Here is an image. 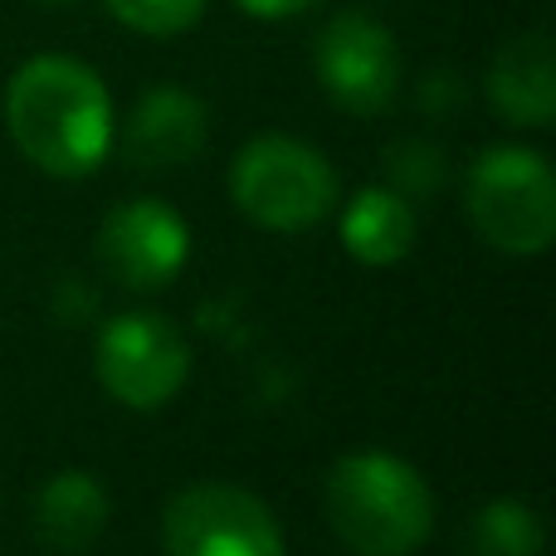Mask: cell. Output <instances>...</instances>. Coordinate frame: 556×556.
<instances>
[{"mask_svg": "<svg viewBox=\"0 0 556 556\" xmlns=\"http://www.w3.org/2000/svg\"><path fill=\"white\" fill-rule=\"evenodd\" d=\"M5 132L29 166L78 181L113 147V98L88 64L35 54L5 84Z\"/></svg>", "mask_w": 556, "mask_h": 556, "instance_id": "1", "label": "cell"}, {"mask_svg": "<svg viewBox=\"0 0 556 556\" xmlns=\"http://www.w3.org/2000/svg\"><path fill=\"white\" fill-rule=\"evenodd\" d=\"M323 513L352 556H410L434 532V493L405 459L356 450L332 464Z\"/></svg>", "mask_w": 556, "mask_h": 556, "instance_id": "2", "label": "cell"}, {"mask_svg": "<svg viewBox=\"0 0 556 556\" xmlns=\"http://www.w3.org/2000/svg\"><path fill=\"white\" fill-rule=\"evenodd\" d=\"M230 201L278 235L313 230L337 205V172L317 147L283 132L244 142L230 162Z\"/></svg>", "mask_w": 556, "mask_h": 556, "instance_id": "3", "label": "cell"}, {"mask_svg": "<svg viewBox=\"0 0 556 556\" xmlns=\"http://www.w3.org/2000/svg\"><path fill=\"white\" fill-rule=\"evenodd\" d=\"M469 220L493 250L532 260L556 240V181L547 156L528 147H493L464 181Z\"/></svg>", "mask_w": 556, "mask_h": 556, "instance_id": "4", "label": "cell"}, {"mask_svg": "<svg viewBox=\"0 0 556 556\" xmlns=\"http://www.w3.org/2000/svg\"><path fill=\"white\" fill-rule=\"evenodd\" d=\"M166 556H288L264 498L240 483H191L166 503Z\"/></svg>", "mask_w": 556, "mask_h": 556, "instance_id": "5", "label": "cell"}, {"mask_svg": "<svg viewBox=\"0 0 556 556\" xmlns=\"http://www.w3.org/2000/svg\"><path fill=\"white\" fill-rule=\"evenodd\" d=\"M191 376V346L162 313H123L98 337V381L127 410H156Z\"/></svg>", "mask_w": 556, "mask_h": 556, "instance_id": "6", "label": "cell"}, {"mask_svg": "<svg viewBox=\"0 0 556 556\" xmlns=\"http://www.w3.org/2000/svg\"><path fill=\"white\" fill-rule=\"evenodd\" d=\"M313 68L327 98L356 117L386 113L401 88V49H395L391 29L362 10H342L327 20L313 45Z\"/></svg>", "mask_w": 556, "mask_h": 556, "instance_id": "7", "label": "cell"}, {"mask_svg": "<svg viewBox=\"0 0 556 556\" xmlns=\"http://www.w3.org/2000/svg\"><path fill=\"white\" fill-rule=\"evenodd\" d=\"M191 254V230L166 201H123L98 230V260L113 274V283L132 288V293H152L166 288L186 269Z\"/></svg>", "mask_w": 556, "mask_h": 556, "instance_id": "8", "label": "cell"}, {"mask_svg": "<svg viewBox=\"0 0 556 556\" xmlns=\"http://www.w3.org/2000/svg\"><path fill=\"white\" fill-rule=\"evenodd\" d=\"M205 132H211V113L205 103L181 84H156L137 98L132 117H127V162L142 172H166V166H186L201 156Z\"/></svg>", "mask_w": 556, "mask_h": 556, "instance_id": "9", "label": "cell"}, {"mask_svg": "<svg viewBox=\"0 0 556 556\" xmlns=\"http://www.w3.org/2000/svg\"><path fill=\"white\" fill-rule=\"evenodd\" d=\"M489 103L518 127H547L556 117V59L547 35H518L489 64Z\"/></svg>", "mask_w": 556, "mask_h": 556, "instance_id": "10", "label": "cell"}, {"mask_svg": "<svg viewBox=\"0 0 556 556\" xmlns=\"http://www.w3.org/2000/svg\"><path fill=\"white\" fill-rule=\"evenodd\" d=\"M108 528V493L93 473H54L35 493V538L54 552H88Z\"/></svg>", "mask_w": 556, "mask_h": 556, "instance_id": "11", "label": "cell"}, {"mask_svg": "<svg viewBox=\"0 0 556 556\" xmlns=\"http://www.w3.org/2000/svg\"><path fill=\"white\" fill-rule=\"evenodd\" d=\"M342 244L356 264H401L415 244V211L401 191H381V186H366L352 195L342 215Z\"/></svg>", "mask_w": 556, "mask_h": 556, "instance_id": "12", "label": "cell"}, {"mask_svg": "<svg viewBox=\"0 0 556 556\" xmlns=\"http://www.w3.org/2000/svg\"><path fill=\"white\" fill-rule=\"evenodd\" d=\"M542 547H547V528L518 498H493L489 508L473 513L464 532L469 556H542Z\"/></svg>", "mask_w": 556, "mask_h": 556, "instance_id": "13", "label": "cell"}, {"mask_svg": "<svg viewBox=\"0 0 556 556\" xmlns=\"http://www.w3.org/2000/svg\"><path fill=\"white\" fill-rule=\"evenodd\" d=\"M113 10V20H123L127 29L152 39H172L186 35L195 20L205 15V0H103Z\"/></svg>", "mask_w": 556, "mask_h": 556, "instance_id": "14", "label": "cell"}, {"mask_svg": "<svg viewBox=\"0 0 556 556\" xmlns=\"http://www.w3.org/2000/svg\"><path fill=\"white\" fill-rule=\"evenodd\" d=\"M386 172L401 191L410 195H430L434 186H444V152L430 142H401L386 152Z\"/></svg>", "mask_w": 556, "mask_h": 556, "instance_id": "15", "label": "cell"}, {"mask_svg": "<svg viewBox=\"0 0 556 556\" xmlns=\"http://www.w3.org/2000/svg\"><path fill=\"white\" fill-rule=\"evenodd\" d=\"M459 93H464V88H459V78H454V74H430V78H425V88H420V98H425V108H430V113H434V108H440V113H450V108L459 103Z\"/></svg>", "mask_w": 556, "mask_h": 556, "instance_id": "16", "label": "cell"}, {"mask_svg": "<svg viewBox=\"0 0 556 556\" xmlns=\"http://www.w3.org/2000/svg\"><path fill=\"white\" fill-rule=\"evenodd\" d=\"M235 5L260 15V20H283V15H303L313 0H235Z\"/></svg>", "mask_w": 556, "mask_h": 556, "instance_id": "17", "label": "cell"}, {"mask_svg": "<svg viewBox=\"0 0 556 556\" xmlns=\"http://www.w3.org/2000/svg\"><path fill=\"white\" fill-rule=\"evenodd\" d=\"M45 5H74V0H45Z\"/></svg>", "mask_w": 556, "mask_h": 556, "instance_id": "18", "label": "cell"}]
</instances>
